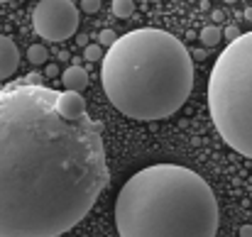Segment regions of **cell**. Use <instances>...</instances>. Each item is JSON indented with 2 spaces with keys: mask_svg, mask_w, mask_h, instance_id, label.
<instances>
[{
  "mask_svg": "<svg viewBox=\"0 0 252 237\" xmlns=\"http://www.w3.org/2000/svg\"><path fill=\"white\" fill-rule=\"evenodd\" d=\"M37 76L0 86V237H59L110 181L103 125L64 118Z\"/></svg>",
  "mask_w": 252,
  "mask_h": 237,
  "instance_id": "cell-1",
  "label": "cell"
},
{
  "mask_svg": "<svg viewBox=\"0 0 252 237\" xmlns=\"http://www.w3.org/2000/svg\"><path fill=\"white\" fill-rule=\"evenodd\" d=\"M100 83L120 115L140 122L164 120L181 110L193 90V59L174 34L140 27L108 47Z\"/></svg>",
  "mask_w": 252,
  "mask_h": 237,
  "instance_id": "cell-2",
  "label": "cell"
},
{
  "mask_svg": "<svg viewBox=\"0 0 252 237\" xmlns=\"http://www.w3.org/2000/svg\"><path fill=\"white\" fill-rule=\"evenodd\" d=\"M218 201L196 171L152 164L132 174L115 201L120 237H216Z\"/></svg>",
  "mask_w": 252,
  "mask_h": 237,
  "instance_id": "cell-3",
  "label": "cell"
},
{
  "mask_svg": "<svg viewBox=\"0 0 252 237\" xmlns=\"http://www.w3.org/2000/svg\"><path fill=\"white\" fill-rule=\"evenodd\" d=\"M208 110L218 135L252 159V32L228 42L208 79Z\"/></svg>",
  "mask_w": 252,
  "mask_h": 237,
  "instance_id": "cell-4",
  "label": "cell"
},
{
  "mask_svg": "<svg viewBox=\"0 0 252 237\" xmlns=\"http://www.w3.org/2000/svg\"><path fill=\"white\" fill-rule=\"evenodd\" d=\"M32 27L47 42H64L79 30V7L71 0H39L32 12Z\"/></svg>",
  "mask_w": 252,
  "mask_h": 237,
  "instance_id": "cell-5",
  "label": "cell"
},
{
  "mask_svg": "<svg viewBox=\"0 0 252 237\" xmlns=\"http://www.w3.org/2000/svg\"><path fill=\"white\" fill-rule=\"evenodd\" d=\"M17 66H20V49H17V44L10 37L0 34V81L10 79L17 71Z\"/></svg>",
  "mask_w": 252,
  "mask_h": 237,
  "instance_id": "cell-6",
  "label": "cell"
},
{
  "mask_svg": "<svg viewBox=\"0 0 252 237\" xmlns=\"http://www.w3.org/2000/svg\"><path fill=\"white\" fill-rule=\"evenodd\" d=\"M57 110L64 118H81L86 115V100L81 93L74 90H62L57 93Z\"/></svg>",
  "mask_w": 252,
  "mask_h": 237,
  "instance_id": "cell-7",
  "label": "cell"
},
{
  "mask_svg": "<svg viewBox=\"0 0 252 237\" xmlns=\"http://www.w3.org/2000/svg\"><path fill=\"white\" fill-rule=\"evenodd\" d=\"M62 83H64V90L84 93L86 86H88V71L84 66H69L62 71Z\"/></svg>",
  "mask_w": 252,
  "mask_h": 237,
  "instance_id": "cell-8",
  "label": "cell"
},
{
  "mask_svg": "<svg viewBox=\"0 0 252 237\" xmlns=\"http://www.w3.org/2000/svg\"><path fill=\"white\" fill-rule=\"evenodd\" d=\"M198 39H201V44L208 47V49H211V47H218L220 39H223V30H220L218 25H206V27L201 30Z\"/></svg>",
  "mask_w": 252,
  "mask_h": 237,
  "instance_id": "cell-9",
  "label": "cell"
},
{
  "mask_svg": "<svg viewBox=\"0 0 252 237\" xmlns=\"http://www.w3.org/2000/svg\"><path fill=\"white\" fill-rule=\"evenodd\" d=\"M113 15L115 17H120V20H127V17H132V12H135V2L132 0H113Z\"/></svg>",
  "mask_w": 252,
  "mask_h": 237,
  "instance_id": "cell-10",
  "label": "cell"
},
{
  "mask_svg": "<svg viewBox=\"0 0 252 237\" xmlns=\"http://www.w3.org/2000/svg\"><path fill=\"white\" fill-rule=\"evenodd\" d=\"M47 47L44 44H32L30 49H27V59H30V64H34V66H42V64H47Z\"/></svg>",
  "mask_w": 252,
  "mask_h": 237,
  "instance_id": "cell-11",
  "label": "cell"
},
{
  "mask_svg": "<svg viewBox=\"0 0 252 237\" xmlns=\"http://www.w3.org/2000/svg\"><path fill=\"white\" fill-rule=\"evenodd\" d=\"M84 59L86 61H100L103 59V47L100 44H86L84 47Z\"/></svg>",
  "mask_w": 252,
  "mask_h": 237,
  "instance_id": "cell-12",
  "label": "cell"
},
{
  "mask_svg": "<svg viewBox=\"0 0 252 237\" xmlns=\"http://www.w3.org/2000/svg\"><path fill=\"white\" fill-rule=\"evenodd\" d=\"M115 39H118V34H115L113 30H100V34H98V44H100L103 49H108Z\"/></svg>",
  "mask_w": 252,
  "mask_h": 237,
  "instance_id": "cell-13",
  "label": "cell"
},
{
  "mask_svg": "<svg viewBox=\"0 0 252 237\" xmlns=\"http://www.w3.org/2000/svg\"><path fill=\"white\" fill-rule=\"evenodd\" d=\"M81 10L88 12V15L98 12V10H100V0H81Z\"/></svg>",
  "mask_w": 252,
  "mask_h": 237,
  "instance_id": "cell-14",
  "label": "cell"
},
{
  "mask_svg": "<svg viewBox=\"0 0 252 237\" xmlns=\"http://www.w3.org/2000/svg\"><path fill=\"white\" fill-rule=\"evenodd\" d=\"M240 34H243V32L238 30V25H228V27H225V32H223V37H228V42H233V39H238Z\"/></svg>",
  "mask_w": 252,
  "mask_h": 237,
  "instance_id": "cell-15",
  "label": "cell"
},
{
  "mask_svg": "<svg viewBox=\"0 0 252 237\" xmlns=\"http://www.w3.org/2000/svg\"><path fill=\"white\" fill-rule=\"evenodd\" d=\"M191 54V59H196V61H203L206 59V49H193V52H189Z\"/></svg>",
  "mask_w": 252,
  "mask_h": 237,
  "instance_id": "cell-16",
  "label": "cell"
},
{
  "mask_svg": "<svg viewBox=\"0 0 252 237\" xmlns=\"http://www.w3.org/2000/svg\"><path fill=\"white\" fill-rule=\"evenodd\" d=\"M238 235H240V237H252V225H243Z\"/></svg>",
  "mask_w": 252,
  "mask_h": 237,
  "instance_id": "cell-17",
  "label": "cell"
},
{
  "mask_svg": "<svg viewBox=\"0 0 252 237\" xmlns=\"http://www.w3.org/2000/svg\"><path fill=\"white\" fill-rule=\"evenodd\" d=\"M44 74H47V76H57V74H59V66H57V64H49Z\"/></svg>",
  "mask_w": 252,
  "mask_h": 237,
  "instance_id": "cell-18",
  "label": "cell"
},
{
  "mask_svg": "<svg viewBox=\"0 0 252 237\" xmlns=\"http://www.w3.org/2000/svg\"><path fill=\"white\" fill-rule=\"evenodd\" d=\"M213 20H216V22H220V20H223V12H220V10H216V12H213Z\"/></svg>",
  "mask_w": 252,
  "mask_h": 237,
  "instance_id": "cell-19",
  "label": "cell"
},
{
  "mask_svg": "<svg viewBox=\"0 0 252 237\" xmlns=\"http://www.w3.org/2000/svg\"><path fill=\"white\" fill-rule=\"evenodd\" d=\"M245 17H248V20H252V5H250V7H245Z\"/></svg>",
  "mask_w": 252,
  "mask_h": 237,
  "instance_id": "cell-20",
  "label": "cell"
},
{
  "mask_svg": "<svg viewBox=\"0 0 252 237\" xmlns=\"http://www.w3.org/2000/svg\"><path fill=\"white\" fill-rule=\"evenodd\" d=\"M225 2H228V5H233V2H238V0H225Z\"/></svg>",
  "mask_w": 252,
  "mask_h": 237,
  "instance_id": "cell-21",
  "label": "cell"
},
{
  "mask_svg": "<svg viewBox=\"0 0 252 237\" xmlns=\"http://www.w3.org/2000/svg\"><path fill=\"white\" fill-rule=\"evenodd\" d=\"M0 2H10V0H0Z\"/></svg>",
  "mask_w": 252,
  "mask_h": 237,
  "instance_id": "cell-22",
  "label": "cell"
}]
</instances>
